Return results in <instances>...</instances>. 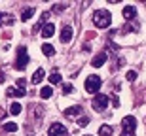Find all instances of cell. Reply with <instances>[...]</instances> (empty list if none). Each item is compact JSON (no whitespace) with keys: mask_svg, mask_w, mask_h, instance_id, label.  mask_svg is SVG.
<instances>
[{"mask_svg":"<svg viewBox=\"0 0 146 136\" xmlns=\"http://www.w3.org/2000/svg\"><path fill=\"white\" fill-rule=\"evenodd\" d=\"M110 21H112L110 11H106V10H95V13H93V23H95V27H97V28L110 27Z\"/></svg>","mask_w":146,"mask_h":136,"instance_id":"6da1fadb","label":"cell"},{"mask_svg":"<svg viewBox=\"0 0 146 136\" xmlns=\"http://www.w3.org/2000/svg\"><path fill=\"white\" fill-rule=\"evenodd\" d=\"M101 85H103V79H101V76H97V74H91V76L86 78V91L91 93V95H95V93H99V89H101Z\"/></svg>","mask_w":146,"mask_h":136,"instance_id":"7a4b0ae2","label":"cell"},{"mask_svg":"<svg viewBox=\"0 0 146 136\" xmlns=\"http://www.w3.org/2000/svg\"><path fill=\"white\" fill-rule=\"evenodd\" d=\"M29 64V53H27V47L25 45H19V49H17V60H15V68L17 70H25Z\"/></svg>","mask_w":146,"mask_h":136,"instance_id":"3957f363","label":"cell"},{"mask_svg":"<svg viewBox=\"0 0 146 136\" xmlns=\"http://www.w3.org/2000/svg\"><path fill=\"white\" fill-rule=\"evenodd\" d=\"M121 127H123V136L135 134V131H137V119L133 117V115H125L123 121H121Z\"/></svg>","mask_w":146,"mask_h":136,"instance_id":"277c9868","label":"cell"},{"mask_svg":"<svg viewBox=\"0 0 146 136\" xmlns=\"http://www.w3.org/2000/svg\"><path fill=\"white\" fill-rule=\"evenodd\" d=\"M91 106H93V110L95 112H104V108L108 106V97L106 95H103V93H97L95 95V98H93V102H91Z\"/></svg>","mask_w":146,"mask_h":136,"instance_id":"5b68a950","label":"cell"},{"mask_svg":"<svg viewBox=\"0 0 146 136\" xmlns=\"http://www.w3.org/2000/svg\"><path fill=\"white\" fill-rule=\"evenodd\" d=\"M48 136H68V131L61 123H51L48 129Z\"/></svg>","mask_w":146,"mask_h":136,"instance_id":"8992f818","label":"cell"},{"mask_svg":"<svg viewBox=\"0 0 146 136\" xmlns=\"http://www.w3.org/2000/svg\"><path fill=\"white\" fill-rule=\"evenodd\" d=\"M72 34L74 32H72L70 25H63V28H61V36H59L61 42H63V44H68V42L72 40Z\"/></svg>","mask_w":146,"mask_h":136,"instance_id":"52a82bcc","label":"cell"},{"mask_svg":"<svg viewBox=\"0 0 146 136\" xmlns=\"http://www.w3.org/2000/svg\"><path fill=\"white\" fill-rule=\"evenodd\" d=\"M121 15H123L125 21H133V19L137 17V8L135 6H125L123 11H121Z\"/></svg>","mask_w":146,"mask_h":136,"instance_id":"ba28073f","label":"cell"},{"mask_svg":"<svg viewBox=\"0 0 146 136\" xmlns=\"http://www.w3.org/2000/svg\"><path fill=\"white\" fill-rule=\"evenodd\" d=\"M40 34H42L44 38H51V36L55 34V25L53 23H46V25L42 27V32Z\"/></svg>","mask_w":146,"mask_h":136,"instance_id":"9c48e42d","label":"cell"},{"mask_svg":"<svg viewBox=\"0 0 146 136\" xmlns=\"http://www.w3.org/2000/svg\"><path fill=\"white\" fill-rule=\"evenodd\" d=\"M104 62H106V53H99V55H95V57H93L91 66H93V68H101Z\"/></svg>","mask_w":146,"mask_h":136,"instance_id":"30bf717a","label":"cell"},{"mask_svg":"<svg viewBox=\"0 0 146 136\" xmlns=\"http://www.w3.org/2000/svg\"><path fill=\"white\" fill-rule=\"evenodd\" d=\"M8 97H25V95H27V91H25V89H17V87H8Z\"/></svg>","mask_w":146,"mask_h":136,"instance_id":"8fae6325","label":"cell"},{"mask_svg":"<svg viewBox=\"0 0 146 136\" xmlns=\"http://www.w3.org/2000/svg\"><path fill=\"white\" fill-rule=\"evenodd\" d=\"M44 74H46V72H44V68H38V70L34 72V74H33V78H31L33 85H38V83L42 81V79H44Z\"/></svg>","mask_w":146,"mask_h":136,"instance_id":"7c38bea8","label":"cell"},{"mask_svg":"<svg viewBox=\"0 0 146 136\" xmlns=\"http://www.w3.org/2000/svg\"><path fill=\"white\" fill-rule=\"evenodd\" d=\"M82 114V108L80 106H70V108L65 110V115L66 117H74V115H80Z\"/></svg>","mask_w":146,"mask_h":136,"instance_id":"4fadbf2b","label":"cell"},{"mask_svg":"<svg viewBox=\"0 0 146 136\" xmlns=\"http://www.w3.org/2000/svg\"><path fill=\"white\" fill-rule=\"evenodd\" d=\"M42 53L46 55V57H53L55 55V47L51 44H42Z\"/></svg>","mask_w":146,"mask_h":136,"instance_id":"5bb4252c","label":"cell"},{"mask_svg":"<svg viewBox=\"0 0 146 136\" xmlns=\"http://www.w3.org/2000/svg\"><path fill=\"white\" fill-rule=\"evenodd\" d=\"M112 127L110 125H101V129H99V136H112Z\"/></svg>","mask_w":146,"mask_h":136,"instance_id":"9a60e30c","label":"cell"},{"mask_svg":"<svg viewBox=\"0 0 146 136\" xmlns=\"http://www.w3.org/2000/svg\"><path fill=\"white\" fill-rule=\"evenodd\" d=\"M48 17H49V13H48V11H44V13H42V17H40V23H38L36 27L33 28V32H38V30H40V28H42L44 25H46V19H48Z\"/></svg>","mask_w":146,"mask_h":136,"instance_id":"2e32d148","label":"cell"},{"mask_svg":"<svg viewBox=\"0 0 146 136\" xmlns=\"http://www.w3.org/2000/svg\"><path fill=\"white\" fill-rule=\"evenodd\" d=\"M33 15H34V8H25L21 13V21H29Z\"/></svg>","mask_w":146,"mask_h":136,"instance_id":"e0dca14e","label":"cell"},{"mask_svg":"<svg viewBox=\"0 0 146 136\" xmlns=\"http://www.w3.org/2000/svg\"><path fill=\"white\" fill-rule=\"evenodd\" d=\"M51 95H53L51 85H46V87H42V91H40V97H42V98H49Z\"/></svg>","mask_w":146,"mask_h":136,"instance_id":"ac0fdd59","label":"cell"},{"mask_svg":"<svg viewBox=\"0 0 146 136\" xmlns=\"http://www.w3.org/2000/svg\"><path fill=\"white\" fill-rule=\"evenodd\" d=\"M21 110H23L21 104H19V102H13V104L10 106V114H11V115H17V114H21Z\"/></svg>","mask_w":146,"mask_h":136,"instance_id":"d6986e66","label":"cell"},{"mask_svg":"<svg viewBox=\"0 0 146 136\" xmlns=\"http://www.w3.org/2000/svg\"><path fill=\"white\" fill-rule=\"evenodd\" d=\"M49 83H51V85H55V83H61V74H59V72H53V74L49 76Z\"/></svg>","mask_w":146,"mask_h":136,"instance_id":"ffe728a7","label":"cell"},{"mask_svg":"<svg viewBox=\"0 0 146 136\" xmlns=\"http://www.w3.org/2000/svg\"><path fill=\"white\" fill-rule=\"evenodd\" d=\"M4 131L6 132H15L17 131V123H11V121L10 123H4Z\"/></svg>","mask_w":146,"mask_h":136,"instance_id":"44dd1931","label":"cell"},{"mask_svg":"<svg viewBox=\"0 0 146 136\" xmlns=\"http://www.w3.org/2000/svg\"><path fill=\"white\" fill-rule=\"evenodd\" d=\"M87 123H89V117H78V121H76L78 127H87Z\"/></svg>","mask_w":146,"mask_h":136,"instance_id":"7402d4cb","label":"cell"},{"mask_svg":"<svg viewBox=\"0 0 146 136\" xmlns=\"http://www.w3.org/2000/svg\"><path fill=\"white\" fill-rule=\"evenodd\" d=\"M125 78H127V81H131V83H133V81L137 79V72H135V70L127 72V76H125Z\"/></svg>","mask_w":146,"mask_h":136,"instance_id":"603a6c76","label":"cell"},{"mask_svg":"<svg viewBox=\"0 0 146 136\" xmlns=\"http://www.w3.org/2000/svg\"><path fill=\"white\" fill-rule=\"evenodd\" d=\"M63 93H65V95H70L72 93V85L70 83H63Z\"/></svg>","mask_w":146,"mask_h":136,"instance_id":"cb8c5ba5","label":"cell"},{"mask_svg":"<svg viewBox=\"0 0 146 136\" xmlns=\"http://www.w3.org/2000/svg\"><path fill=\"white\" fill-rule=\"evenodd\" d=\"M65 8H66L65 4H55V6H53V11H57V13H59V11H63Z\"/></svg>","mask_w":146,"mask_h":136,"instance_id":"d4e9b609","label":"cell"},{"mask_svg":"<svg viewBox=\"0 0 146 136\" xmlns=\"http://www.w3.org/2000/svg\"><path fill=\"white\" fill-rule=\"evenodd\" d=\"M17 89H25V79H23V78L17 79Z\"/></svg>","mask_w":146,"mask_h":136,"instance_id":"484cf974","label":"cell"},{"mask_svg":"<svg viewBox=\"0 0 146 136\" xmlns=\"http://www.w3.org/2000/svg\"><path fill=\"white\" fill-rule=\"evenodd\" d=\"M6 17H8V25H13V17L11 15H6Z\"/></svg>","mask_w":146,"mask_h":136,"instance_id":"4316f807","label":"cell"},{"mask_svg":"<svg viewBox=\"0 0 146 136\" xmlns=\"http://www.w3.org/2000/svg\"><path fill=\"white\" fill-rule=\"evenodd\" d=\"M4 79H6V76H4V72H0V83L4 81Z\"/></svg>","mask_w":146,"mask_h":136,"instance_id":"83f0119b","label":"cell"},{"mask_svg":"<svg viewBox=\"0 0 146 136\" xmlns=\"http://www.w3.org/2000/svg\"><path fill=\"white\" fill-rule=\"evenodd\" d=\"M4 17H6V15L2 13V11H0V25H2V21H4Z\"/></svg>","mask_w":146,"mask_h":136,"instance_id":"f1b7e54d","label":"cell"},{"mask_svg":"<svg viewBox=\"0 0 146 136\" xmlns=\"http://www.w3.org/2000/svg\"><path fill=\"white\" fill-rule=\"evenodd\" d=\"M2 117H4V114H2V112H0V119H2Z\"/></svg>","mask_w":146,"mask_h":136,"instance_id":"f546056e","label":"cell"},{"mask_svg":"<svg viewBox=\"0 0 146 136\" xmlns=\"http://www.w3.org/2000/svg\"><path fill=\"white\" fill-rule=\"evenodd\" d=\"M86 136H91V134H86Z\"/></svg>","mask_w":146,"mask_h":136,"instance_id":"4dcf8cb0","label":"cell"}]
</instances>
